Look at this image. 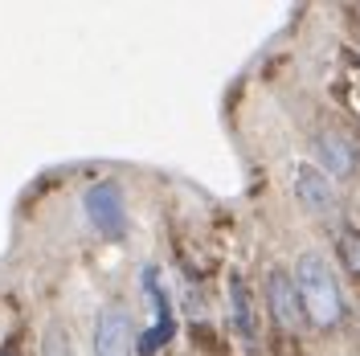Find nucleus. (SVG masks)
<instances>
[{"label":"nucleus","mask_w":360,"mask_h":356,"mask_svg":"<svg viewBox=\"0 0 360 356\" xmlns=\"http://www.w3.org/2000/svg\"><path fill=\"white\" fill-rule=\"evenodd\" d=\"M340 262H344L348 274L360 279V229H344L340 234Z\"/></svg>","instance_id":"9"},{"label":"nucleus","mask_w":360,"mask_h":356,"mask_svg":"<svg viewBox=\"0 0 360 356\" xmlns=\"http://www.w3.org/2000/svg\"><path fill=\"white\" fill-rule=\"evenodd\" d=\"M82 205H86L90 225H94L103 238H123V234H127V209H123V197H119L115 184H107V180H103V184H90Z\"/></svg>","instance_id":"4"},{"label":"nucleus","mask_w":360,"mask_h":356,"mask_svg":"<svg viewBox=\"0 0 360 356\" xmlns=\"http://www.w3.org/2000/svg\"><path fill=\"white\" fill-rule=\"evenodd\" d=\"M94 356H135V328L131 315L107 307L94 324Z\"/></svg>","instance_id":"6"},{"label":"nucleus","mask_w":360,"mask_h":356,"mask_svg":"<svg viewBox=\"0 0 360 356\" xmlns=\"http://www.w3.org/2000/svg\"><path fill=\"white\" fill-rule=\"evenodd\" d=\"M295 291L303 299V315L315 328H336L344 315V295L336 287V274L323 254H303L295 262Z\"/></svg>","instance_id":"1"},{"label":"nucleus","mask_w":360,"mask_h":356,"mask_svg":"<svg viewBox=\"0 0 360 356\" xmlns=\"http://www.w3.org/2000/svg\"><path fill=\"white\" fill-rule=\"evenodd\" d=\"M266 303H270L274 324H278L283 332H291V336L303 332V299H299V291H295V279L283 267L266 270Z\"/></svg>","instance_id":"3"},{"label":"nucleus","mask_w":360,"mask_h":356,"mask_svg":"<svg viewBox=\"0 0 360 356\" xmlns=\"http://www.w3.org/2000/svg\"><path fill=\"white\" fill-rule=\"evenodd\" d=\"M340 94H344V103L360 115V62H352V70L344 74V87H340Z\"/></svg>","instance_id":"10"},{"label":"nucleus","mask_w":360,"mask_h":356,"mask_svg":"<svg viewBox=\"0 0 360 356\" xmlns=\"http://www.w3.org/2000/svg\"><path fill=\"white\" fill-rule=\"evenodd\" d=\"M315 156H319V164H323L328 172H336V177H352V168H356L352 144H348L344 135H332V132L315 135Z\"/></svg>","instance_id":"8"},{"label":"nucleus","mask_w":360,"mask_h":356,"mask_svg":"<svg viewBox=\"0 0 360 356\" xmlns=\"http://www.w3.org/2000/svg\"><path fill=\"white\" fill-rule=\"evenodd\" d=\"M41 356H70L66 336H62V332H49V340H45V352H41Z\"/></svg>","instance_id":"11"},{"label":"nucleus","mask_w":360,"mask_h":356,"mask_svg":"<svg viewBox=\"0 0 360 356\" xmlns=\"http://www.w3.org/2000/svg\"><path fill=\"white\" fill-rule=\"evenodd\" d=\"M0 356H21V352H17V348H8V344H4V348H0Z\"/></svg>","instance_id":"12"},{"label":"nucleus","mask_w":360,"mask_h":356,"mask_svg":"<svg viewBox=\"0 0 360 356\" xmlns=\"http://www.w3.org/2000/svg\"><path fill=\"white\" fill-rule=\"evenodd\" d=\"M139 283L148 291V299H152V312H156V324L148 328V332L135 340V352L139 356H156L172 336H176V315H172V295L160 287V270L156 267H143L139 274Z\"/></svg>","instance_id":"2"},{"label":"nucleus","mask_w":360,"mask_h":356,"mask_svg":"<svg viewBox=\"0 0 360 356\" xmlns=\"http://www.w3.org/2000/svg\"><path fill=\"white\" fill-rule=\"evenodd\" d=\"M295 193H299L303 209L311 217H332L336 213V193H332V184L319 168H299L295 172Z\"/></svg>","instance_id":"7"},{"label":"nucleus","mask_w":360,"mask_h":356,"mask_svg":"<svg viewBox=\"0 0 360 356\" xmlns=\"http://www.w3.org/2000/svg\"><path fill=\"white\" fill-rule=\"evenodd\" d=\"M229 315H233V332L242 340V348L250 356H258L262 348V332H258V312H254V295H250V283L242 274L229 279Z\"/></svg>","instance_id":"5"}]
</instances>
